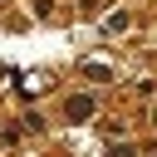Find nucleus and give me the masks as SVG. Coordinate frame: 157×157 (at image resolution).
Instances as JSON below:
<instances>
[{"instance_id":"nucleus-1","label":"nucleus","mask_w":157,"mask_h":157,"mask_svg":"<svg viewBox=\"0 0 157 157\" xmlns=\"http://www.w3.org/2000/svg\"><path fill=\"white\" fill-rule=\"evenodd\" d=\"M88 113H93V98H83V93H78V98H69V118H74V123H83Z\"/></svg>"}]
</instances>
